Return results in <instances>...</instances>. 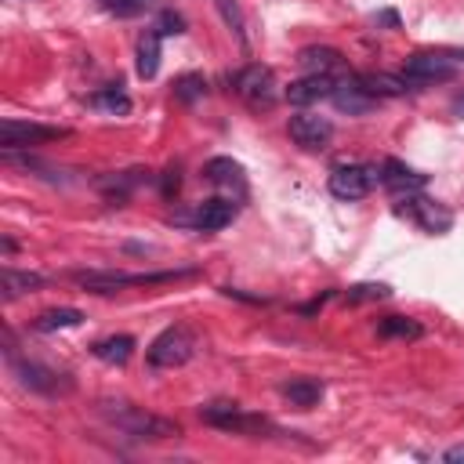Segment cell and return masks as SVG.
Here are the masks:
<instances>
[{
	"label": "cell",
	"instance_id": "13",
	"mask_svg": "<svg viewBox=\"0 0 464 464\" xmlns=\"http://www.w3.org/2000/svg\"><path fill=\"white\" fill-rule=\"evenodd\" d=\"M334 77L330 73H308V77H301V80H294L287 91H283V98L291 102V105H312V102H323V98H330L334 95Z\"/></svg>",
	"mask_w": 464,
	"mask_h": 464
},
{
	"label": "cell",
	"instance_id": "28",
	"mask_svg": "<svg viewBox=\"0 0 464 464\" xmlns=\"http://www.w3.org/2000/svg\"><path fill=\"white\" fill-rule=\"evenodd\" d=\"M388 294H392L388 283H356L345 291V305H367V301H381Z\"/></svg>",
	"mask_w": 464,
	"mask_h": 464
},
{
	"label": "cell",
	"instance_id": "15",
	"mask_svg": "<svg viewBox=\"0 0 464 464\" xmlns=\"http://www.w3.org/2000/svg\"><path fill=\"white\" fill-rule=\"evenodd\" d=\"M280 392H283V400H287L291 407L312 410V407H319V400H323V381H316V377H291V381L280 384Z\"/></svg>",
	"mask_w": 464,
	"mask_h": 464
},
{
	"label": "cell",
	"instance_id": "20",
	"mask_svg": "<svg viewBox=\"0 0 464 464\" xmlns=\"http://www.w3.org/2000/svg\"><path fill=\"white\" fill-rule=\"evenodd\" d=\"M91 352H95L102 363L123 367V363L131 359V352H135V338H131V334H116V338H105V342H98Z\"/></svg>",
	"mask_w": 464,
	"mask_h": 464
},
{
	"label": "cell",
	"instance_id": "16",
	"mask_svg": "<svg viewBox=\"0 0 464 464\" xmlns=\"http://www.w3.org/2000/svg\"><path fill=\"white\" fill-rule=\"evenodd\" d=\"M232 218H236V204H232V200H204L200 207H196L192 225L200 229V232H218V229H225Z\"/></svg>",
	"mask_w": 464,
	"mask_h": 464
},
{
	"label": "cell",
	"instance_id": "18",
	"mask_svg": "<svg viewBox=\"0 0 464 464\" xmlns=\"http://www.w3.org/2000/svg\"><path fill=\"white\" fill-rule=\"evenodd\" d=\"M342 62H345V55L338 47H301L298 51V65L308 73H330V70H338Z\"/></svg>",
	"mask_w": 464,
	"mask_h": 464
},
{
	"label": "cell",
	"instance_id": "5",
	"mask_svg": "<svg viewBox=\"0 0 464 464\" xmlns=\"http://www.w3.org/2000/svg\"><path fill=\"white\" fill-rule=\"evenodd\" d=\"M58 139H70V131L51 127V123H30V120H4L0 123V146H4V153L47 146V142H58Z\"/></svg>",
	"mask_w": 464,
	"mask_h": 464
},
{
	"label": "cell",
	"instance_id": "31",
	"mask_svg": "<svg viewBox=\"0 0 464 464\" xmlns=\"http://www.w3.org/2000/svg\"><path fill=\"white\" fill-rule=\"evenodd\" d=\"M164 192H167V196L178 192V171H167V178H164Z\"/></svg>",
	"mask_w": 464,
	"mask_h": 464
},
{
	"label": "cell",
	"instance_id": "32",
	"mask_svg": "<svg viewBox=\"0 0 464 464\" xmlns=\"http://www.w3.org/2000/svg\"><path fill=\"white\" fill-rule=\"evenodd\" d=\"M450 109H453V116H460V120H464V95H457V98L450 102Z\"/></svg>",
	"mask_w": 464,
	"mask_h": 464
},
{
	"label": "cell",
	"instance_id": "6",
	"mask_svg": "<svg viewBox=\"0 0 464 464\" xmlns=\"http://www.w3.org/2000/svg\"><path fill=\"white\" fill-rule=\"evenodd\" d=\"M381 181V171L370 167V164H349V167H338L330 174V192L338 200H363V196L374 192V185Z\"/></svg>",
	"mask_w": 464,
	"mask_h": 464
},
{
	"label": "cell",
	"instance_id": "10",
	"mask_svg": "<svg viewBox=\"0 0 464 464\" xmlns=\"http://www.w3.org/2000/svg\"><path fill=\"white\" fill-rule=\"evenodd\" d=\"M287 135L294 139V146L301 149H323L330 139H334V123L326 116H312V113H298L287 123Z\"/></svg>",
	"mask_w": 464,
	"mask_h": 464
},
{
	"label": "cell",
	"instance_id": "3",
	"mask_svg": "<svg viewBox=\"0 0 464 464\" xmlns=\"http://www.w3.org/2000/svg\"><path fill=\"white\" fill-rule=\"evenodd\" d=\"M200 418L222 432H232V435H265V432H276V425L261 414H250L243 410L240 403H207L200 407Z\"/></svg>",
	"mask_w": 464,
	"mask_h": 464
},
{
	"label": "cell",
	"instance_id": "25",
	"mask_svg": "<svg viewBox=\"0 0 464 464\" xmlns=\"http://www.w3.org/2000/svg\"><path fill=\"white\" fill-rule=\"evenodd\" d=\"M204 174H207L211 181H218V185H243V167H240L236 160H229V156H215V160H207Z\"/></svg>",
	"mask_w": 464,
	"mask_h": 464
},
{
	"label": "cell",
	"instance_id": "33",
	"mask_svg": "<svg viewBox=\"0 0 464 464\" xmlns=\"http://www.w3.org/2000/svg\"><path fill=\"white\" fill-rule=\"evenodd\" d=\"M377 22H384V26H400V19H395L392 12H384V15H377Z\"/></svg>",
	"mask_w": 464,
	"mask_h": 464
},
{
	"label": "cell",
	"instance_id": "29",
	"mask_svg": "<svg viewBox=\"0 0 464 464\" xmlns=\"http://www.w3.org/2000/svg\"><path fill=\"white\" fill-rule=\"evenodd\" d=\"M98 4H102V12H109L116 19H139L153 0H98Z\"/></svg>",
	"mask_w": 464,
	"mask_h": 464
},
{
	"label": "cell",
	"instance_id": "14",
	"mask_svg": "<svg viewBox=\"0 0 464 464\" xmlns=\"http://www.w3.org/2000/svg\"><path fill=\"white\" fill-rule=\"evenodd\" d=\"M381 185H388L392 192H421L425 185H428V178L421 174V171H414V167H407L403 160H384L381 164Z\"/></svg>",
	"mask_w": 464,
	"mask_h": 464
},
{
	"label": "cell",
	"instance_id": "1",
	"mask_svg": "<svg viewBox=\"0 0 464 464\" xmlns=\"http://www.w3.org/2000/svg\"><path fill=\"white\" fill-rule=\"evenodd\" d=\"M102 414L127 435L135 439H178L181 428L167 418H156V414H146L142 407H131V403H102Z\"/></svg>",
	"mask_w": 464,
	"mask_h": 464
},
{
	"label": "cell",
	"instance_id": "17",
	"mask_svg": "<svg viewBox=\"0 0 464 464\" xmlns=\"http://www.w3.org/2000/svg\"><path fill=\"white\" fill-rule=\"evenodd\" d=\"M44 287V276L37 273H19L12 265H4V273H0V291H4V301H15L22 294H33Z\"/></svg>",
	"mask_w": 464,
	"mask_h": 464
},
{
	"label": "cell",
	"instance_id": "4",
	"mask_svg": "<svg viewBox=\"0 0 464 464\" xmlns=\"http://www.w3.org/2000/svg\"><path fill=\"white\" fill-rule=\"evenodd\" d=\"M196 352V334L189 326H167L164 334L149 345V367L156 370H174V367H185Z\"/></svg>",
	"mask_w": 464,
	"mask_h": 464
},
{
	"label": "cell",
	"instance_id": "8",
	"mask_svg": "<svg viewBox=\"0 0 464 464\" xmlns=\"http://www.w3.org/2000/svg\"><path fill=\"white\" fill-rule=\"evenodd\" d=\"M403 77H407L410 84H418V88H428V84H446V80H453V77H457V65H453V58H446V55H428V51H418V55H410V58H407V70H403Z\"/></svg>",
	"mask_w": 464,
	"mask_h": 464
},
{
	"label": "cell",
	"instance_id": "21",
	"mask_svg": "<svg viewBox=\"0 0 464 464\" xmlns=\"http://www.w3.org/2000/svg\"><path fill=\"white\" fill-rule=\"evenodd\" d=\"M84 323V312L80 308H47L33 319V326L40 334H51V330H65V326H80Z\"/></svg>",
	"mask_w": 464,
	"mask_h": 464
},
{
	"label": "cell",
	"instance_id": "2",
	"mask_svg": "<svg viewBox=\"0 0 464 464\" xmlns=\"http://www.w3.org/2000/svg\"><path fill=\"white\" fill-rule=\"evenodd\" d=\"M196 269H171V273H77L73 280L84 287V291H95V294H113V291H123V287H160V283H174V280H185L192 276Z\"/></svg>",
	"mask_w": 464,
	"mask_h": 464
},
{
	"label": "cell",
	"instance_id": "19",
	"mask_svg": "<svg viewBox=\"0 0 464 464\" xmlns=\"http://www.w3.org/2000/svg\"><path fill=\"white\" fill-rule=\"evenodd\" d=\"M160 40H164V37H160L156 30H149V33L139 40V62H135V65H139V77H142V80H153V77L160 73Z\"/></svg>",
	"mask_w": 464,
	"mask_h": 464
},
{
	"label": "cell",
	"instance_id": "22",
	"mask_svg": "<svg viewBox=\"0 0 464 464\" xmlns=\"http://www.w3.org/2000/svg\"><path fill=\"white\" fill-rule=\"evenodd\" d=\"M367 84V91H374L377 98H400L410 91V80L407 77H392V73H367L359 77Z\"/></svg>",
	"mask_w": 464,
	"mask_h": 464
},
{
	"label": "cell",
	"instance_id": "7",
	"mask_svg": "<svg viewBox=\"0 0 464 464\" xmlns=\"http://www.w3.org/2000/svg\"><path fill=\"white\" fill-rule=\"evenodd\" d=\"M236 84V95H243L254 109H269L276 102V73L269 65H247L232 77Z\"/></svg>",
	"mask_w": 464,
	"mask_h": 464
},
{
	"label": "cell",
	"instance_id": "24",
	"mask_svg": "<svg viewBox=\"0 0 464 464\" xmlns=\"http://www.w3.org/2000/svg\"><path fill=\"white\" fill-rule=\"evenodd\" d=\"M377 334L381 338H421L425 334V326L418 319H407V316H384L381 326H377Z\"/></svg>",
	"mask_w": 464,
	"mask_h": 464
},
{
	"label": "cell",
	"instance_id": "34",
	"mask_svg": "<svg viewBox=\"0 0 464 464\" xmlns=\"http://www.w3.org/2000/svg\"><path fill=\"white\" fill-rule=\"evenodd\" d=\"M446 460H464V446H457V450H446Z\"/></svg>",
	"mask_w": 464,
	"mask_h": 464
},
{
	"label": "cell",
	"instance_id": "27",
	"mask_svg": "<svg viewBox=\"0 0 464 464\" xmlns=\"http://www.w3.org/2000/svg\"><path fill=\"white\" fill-rule=\"evenodd\" d=\"M207 95V80L204 73H185L174 80V98L178 102H196V98H204Z\"/></svg>",
	"mask_w": 464,
	"mask_h": 464
},
{
	"label": "cell",
	"instance_id": "11",
	"mask_svg": "<svg viewBox=\"0 0 464 464\" xmlns=\"http://www.w3.org/2000/svg\"><path fill=\"white\" fill-rule=\"evenodd\" d=\"M330 102H334L338 113L363 116V113H370V109H377L381 98H377L374 91H367V84H363L359 77H345V80L334 84V95H330Z\"/></svg>",
	"mask_w": 464,
	"mask_h": 464
},
{
	"label": "cell",
	"instance_id": "23",
	"mask_svg": "<svg viewBox=\"0 0 464 464\" xmlns=\"http://www.w3.org/2000/svg\"><path fill=\"white\" fill-rule=\"evenodd\" d=\"M88 105H91V109H102V113H109V116H127V113H131V98H127L120 88L95 91V95L88 98Z\"/></svg>",
	"mask_w": 464,
	"mask_h": 464
},
{
	"label": "cell",
	"instance_id": "26",
	"mask_svg": "<svg viewBox=\"0 0 464 464\" xmlns=\"http://www.w3.org/2000/svg\"><path fill=\"white\" fill-rule=\"evenodd\" d=\"M215 8L222 15V22L229 26V33L240 40V47H247V26H243V12H240L236 0H215Z\"/></svg>",
	"mask_w": 464,
	"mask_h": 464
},
{
	"label": "cell",
	"instance_id": "12",
	"mask_svg": "<svg viewBox=\"0 0 464 464\" xmlns=\"http://www.w3.org/2000/svg\"><path fill=\"white\" fill-rule=\"evenodd\" d=\"M400 215H410L425 232H446L450 229V222H453V215L446 211V207H439V204H432V200H425V196H407V200L400 204Z\"/></svg>",
	"mask_w": 464,
	"mask_h": 464
},
{
	"label": "cell",
	"instance_id": "30",
	"mask_svg": "<svg viewBox=\"0 0 464 464\" xmlns=\"http://www.w3.org/2000/svg\"><path fill=\"white\" fill-rule=\"evenodd\" d=\"M153 30H156L160 37H181V33H185V19H181L178 12H171V8H164V12L156 15Z\"/></svg>",
	"mask_w": 464,
	"mask_h": 464
},
{
	"label": "cell",
	"instance_id": "9",
	"mask_svg": "<svg viewBox=\"0 0 464 464\" xmlns=\"http://www.w3.org/2000/svg\"><path fill=\"white\" fill-rule=\"evenodd\" d=\"M8 363H12V370L19 374V381H22L26 388H33V392L58 395V392H70V388H73V381L65 377V374H55V370H47V367H40V363H33V359H19L12 349H8Z\"/></svg>",
	"mask_w": 464,
	"mask_h": 464
}]
</instances>
